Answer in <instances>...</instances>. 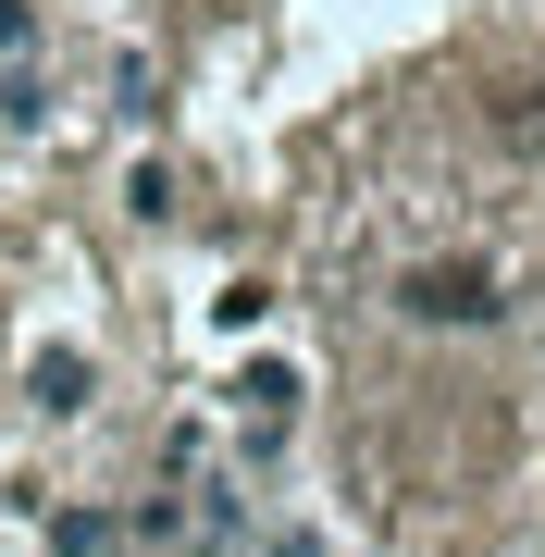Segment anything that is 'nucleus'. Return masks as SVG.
<instances>
[{
    "label": "nucleus",
    "instance_id": "nucleus-1",
    "mask_svg": "<svg viewBox=\"0 0 545 557\" xmlns=\"http://www.w3.org/2000/svg\"><path fill=\"white\" fill-rule=\"evenodd\" d=\"M397 298H409V322H496V285L471 273V260H434V273L397 285Z\"/></svg>",
    "mask_w": 545,
    "mask_h": 557
}]
</instances>
